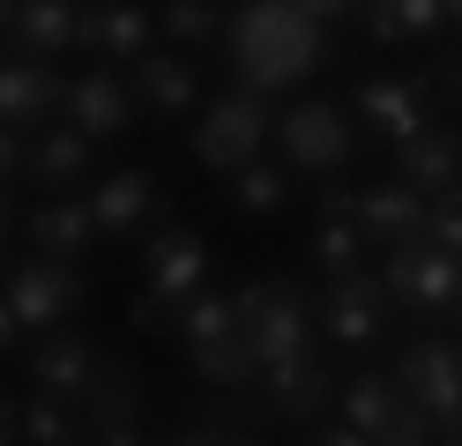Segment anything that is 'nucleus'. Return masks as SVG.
<instances>
[{
  "label": "nucleus",
  "instance_id": "f257e3e1",
  "mask_svg": "<svg viewBox=\"0 0 462 446\" xmlns=\"http://www.w3.org/2000/svg\"><path fill=\"white\" fill-rule=\"evenodd\" d=\"M336 8H306V0H254V8H231L224 45L239 59V89L269 97V89H291L321 68V23Z\"/></svg>",
  "mask_w": 462,
  "mask_h": 446
},
{
  "label": "nucleus",
  "instance_id": "f03ea898",
  "mask_svg": "<svg viewBox=\"0 0 462 446\" xmlns=\"http://www.w3.org/2000/svg\"><path fill=\"white\" fill-rule=\"evenodd\" d=\"M231 320H239V342L254 350L262 372L313 350V297L276 283V276H254L246 290H231Z\"/></svg>",
  "mask_w": 462,
  "mask_h": 446
},
{
  "label": "nucleus",
  "instance_id": "7ed1b4c3",
  "mask_svg": "<svg viewBox=\"0 0 462 446\" xmlns=\"http://www.w3.org/2000/svg\"><path fill=\"white\" fill-rule=\"evenodd\" d=\"M269 134H276L269 97H254V89H224V97H209V105H201V119H194L187 149H194V164H201V171L231 178V171L262 164V141H269Z\"/></svg>",
  "mask_w": 462,
  "mask_h": 446
},
{
  "label": "nucleus",
  "instance_id": "20e7f679",
  "mask_svg": "<svg viewBox=\"0 0 462 446\" xmlns=\"http://www.w3.org/2000/svg\"><path fill=\"white\" fill-rule=\"evenodd\" d=\"M395 387L432 424V446H462V350L455 342H440V335L411 342L402 365H395Z\"/></svg>",
  "mask_w": 462,
  "mask_h": 446
},
{
  "label": "nucleus",
  "instance_id": "39448f33",
  "mask_svg": "<svg viewBox=\"0 0 462 446\" xmlns=\"http://www.w3.org/2000/svg\"><path fill=\"white\" fill-rule=\"evenodd\" d=\"M276 141H283V157L299 171H336V164H351V149H358L343 105H328V97H306L291 112H276Z\"/></svg>",
  "mask_w": 462,
  "mask_h": 446
},
{
  "label": "nucleus",
  "instance_id": "423d86ee",
  "mask_svg": "<svg viewBox=\"0 0 462 446\" xmlns=\"http://www.w3.org/2000/svg\"><path fill=\"white\" fill-rule=\"evenodd\" d=\"M351 223L365 238V253H411V246H425V194H411L402 178L358 187L351 194Z\"/></svg>",
  "mask_w": 462,
  "mask_h": 446
},
{
  "label": "nucleus",
  "instance_id": "0eeeda50",
  "mask_svg": "<svg viewBox=\"0 0 462 446\" xmlns=\"http://www.w3.org/2000/svg\"><path fill=\"white\" fill-rule=\"evenodd\" d=\"M381 290H388V305H411V313H455V297H462V260L440 253V246L388 253Z\"/></svg>",
  "mask_w": 462,
  "mask_h": 446
},
{
  "label": "nucleus",
  "instance_id": "6e6552de",
  "mask_svg": "<svg viewBox=\"0 0 462 446\" xmlns=\"http://www.w3.org/2000/svg\"><path fill=\"white\" fill-rule=\"evenodd\" d=\"M388 290L381 276H351V283H321V297H313V327L336 342V350H365L373 335L388 327Z\"/></svg>",
  "mask_w": 462,
  "mask_h": 446
},
{
  "label": "nucleus",
  "instance_id": "1a4fd4ad",
  "mask_svg": "<svg viewBox=\"0 0 462 446\" xmlns=\"http://www.w3.org/2000/svg\"><path fill=\"white\" fill-rule=\"evenodd\" d=\"M8 305L23 320V335H52V327H68V313L82 305V276L68 260H23L8 276Z\"/></svg>",
  "mask_w": 462,
  "mask_h": 446
},
{
  "label": "nucleus",
  "instance_id": "9d476101",
  "mask_svg": "<svg viewBox=\"0 0 462 446\" xmlns=\"http://www.w3.org/2000/svg\"><path fill=\"white\" fill-rule=\"evenodd\" d=\"M97 372H105V350L82 335V327H52V335H38V350H31V379L52 402H82L97 387Z\"/></svg>",
  "mask_w": 462,
  "mask_h": 446
},
{
  "label": "nucleus",
  "instance_id": "9b49d317",
  "mask_svg": "<svg viewBox=\"0 0 462 446\" xmlns=\"http://www.w3.org/2000/svg\"><path fill=\"white\" fill-rule=\"evenodd\" d=\"M358 119L373 134H388V141H411L432 127V82L425 75H381V82H365L358 89Z\"/></svg>",
  "mask_w": 462,
  "mask_h": 446
},
{
  "label": "nucleus",
  "instance_id": "f8f14e48",
  "mask_svg": "<svg viewBox=\"0 0 462 446\" xmlns=\"http://www.w3.org/2000/svg\"><path fill=\"white\" fill-rule=\"evenodd\" d=\"M52 105H68L60 68H38V59H0V127H8V134L45 127Z\"/></svg>",
  "mask_w": 462,
  "mask_h": 446
},
{
  "label": "nucleus",
  "instance_id": "ddd939ff",
  "mask_svg": "<svg viewBox=\"0 0 462 446\" xmlns=\"http://www.w3.org/2000/svg\"><path fill=\"white\" fill-rule=\"evenodd\" d=\"M262 395H269V409L283 416V424H313V416L336 402V372H328L321 350H306V357H291V365L262 372Z\"/></svg>",
  "mask_w": 462,
  "mask_h": 446
},
{
  "label": "nucleus",
  "instance_id": "4468645a",
  "mask_svg": "<svg viewBox=\"0 0 462 446\" xmlns=\"http://www.w3.org/2000/svg\"><path fill=\"white\" fill-rule=\"evenodd\" d=\"M68 127L82 141H105V134H127L134 127V97H127V75L112 68H90L68 82Z\"/></svg>",
  "mask_w": 462,
  "mask_h": 446
},
{
  "label": "nucleus",
  "instance_id": "2eb2a0df",
  "mask_svg": "<svg viewBox=\"0 0 462 446\" xmlns=\"http://www.w3.org/2000/svg\"><path fill=\"white\" fill-rule=\"evenodd\" d=\"M201 268H209V253H201V238L194 231H180V223H164L157 238H150V305H164V313H180L187 297L201 290Z\"/></svg>",
  "mask_w": 462,
  "mask_h": 446
},
{
  "label": "nucleus",
  "instance_id": "dca6fc26",
  "mask_svg": "<svg viewBox=\"0 0 462 446\" xmlns=\"http://www.w3.org/2000/svg\"><path fill=\"white\" fill-rule=\"evenodd\" d=\"M150 30H157V15L150 8H134V0H112V8H82V23H75V45L82 52H105V68H134L142 52H150Z\"/></svg>",
  "mask_w": 462,
  "mask_h": 446
},
{
  "label": "nucleus",
  "instance_id": "f3484780",
  "mask_svg": "<svg viewBox=\"0 0 462 446\" xmlns=\"http://www.w3.org/2000/svg\"><path fill=\"white\" fill-rule=\"evenodd\" d=\"M395 178L411 194H448L462 178V134L455 127H425L411 141H395Z\"/></svg>",
  "mask_w": 462,
  "mask_h": 446
},
{
  "label": "nucleus",
  "instance_id": "a211bd4d",
  "mask_svg": "<svg viewBox=\"0 0 462 446\" xmlns=\"http://www.w3.org/2000/svg\"><path fill=\"white\" fill-rule=\"evenodd\" d=\"M23 231H31L38 260H68V268L97 246V216H90V201H75V194H68V201H38Z\"/></svg>",
  "mask_w": 462,
  "mask_h": 446
},
{
  "label": "nucleus",
  "instance_id": "6ab92c4d",
  "mask_svg": "<svg viewBox=\"0 0 462 446\" xmlns=\"http://www.w3.org/2000/svg\"><path fill=\"white\" fill-rule=\"evenodd\" d=\"M90 216H97V231H134V223H150V216H164V194H157V178L142 171V164H127V171H112L105 187L90 194Z\"/></svg>",
  "mask_w": 462,
  "mask_h": 446
},
{
  "label": "nucleus",
  "instance_id": "aec40b11",
  "mask_svg": "<svg viewBox=\"0 0 462 446\" xmlns=\"http://www.w3.org/2000/svg\"><path fill=\"white\" fill-rule=\"evenodd\" d=\"M127 97L142 105V112H187L194 97H201V75L187 68V59H171V52H142L134 59V75H127Z\"/></svg>",
  "mask_w": 462,
  "mask_h": 446
},
{
  "label": "nucleus",
  "instance_id": "412c9836",
  "mask_svg": "<svg viewBox=\"0 0 462 446\" xmlns=\"http://www.w3.org/2000/svg\"><path fill=\"white\" fill-rule=\"evenodd\" d=\"M75 23H82V8L75 0H31V8L15 15V59H38V68H52L68 45H75Z\"/></svg>",
  "mask_w": 462,
  "mask_h": 446
},
{
  "label": "nucleus",
  "instance_id": "4be33fe9",
  "mask_svg": "<svg viewBox=\"0 0 462 446\" xmlns=\"http://www.w3.org/2000/svg\"><path fill=\"white\" fill-rule=\"evenodd\" d=\"M23 171L45 187V201H68V187H82V171H90V141H82L75 127H52L31 141V157H23Z\"/></svg>",
  "mask_w": 462,
  "mask_h": 446
},
{
  "label": "nucleus",
  "instance_id": "5701e85b",
  "mask_svg": "<svg viewBox=\"0 0 462 446\" xmlns=\"http://www.w3.org/2000/svg\"><path fill=\"white\" fill-rule=\"evenodd\" d=\"M75 416H82V439L134 424V416H142V379H134V365H105V372H97V387L75 402Z\"/></svg>",
  "mask_w": 462,
  "mask_h": 446
},
{
  "label": "nucleus",
  "instance_id": "b1692460",
  "mask_svg": "<svg viewBox=\"0 0 462 446\" xmlns=\"http://www.w3.org/2000/svg\"><path fill=\"white\" fill-rule=\"evenodd\" d=\"M336 409H343V432H358V439H381L395 424V409H402V387L381 379V372H365L351 387H336Z\"/></svg>",
  "mask_w": 462,
  "mask_h": 446
},
{
  "label": "nucleus",
  "instance_id": "393cba45",
  "mask_svg": "<svg viewBox=\"0 0 462 446\" xmlns=\"http://www.w3.org/2000/svg\"><path fill=\"white\" fill-rule=\"evenodd\" d=\"M283 201H291V171H283V164L231 171V208H239V216H276Z\"/></svg>",
  "mask_w": 462,
  "mask_h": 446
},
{
  "label": "nucleus",
  "instance_id": "a878e982",
  "mask_svg": "<svg viewBox=\"0 0 462 446\" xmlns=\"http://www.w3.org/2000/svg\"><path fill=\"white\" fill-rule=\"evenodd\" d=\"M313 268H321L328 283L365 276V238H358V223H313Z\"/></svg>",
  "mask_w": 462,
  "mask_h": 446
},
{
  "label": "nucleus",
  "instance_id": "bb28decb",
  "mask_svg": "<svg viewBox=\"0 0 462 446\" xmlns=\"http://www.w3.org/2000/svg\"><path fill=\"white\" fill-rule=\"evenodd\" d=\"M23 439H31V446H82V416H75V402L31 395V402H23Z\"/></svg>",
  "mask_w": 462,
  "mask_h": 446
},
{
  "label": "nucleus",
  "instance_id": "cd10ccee",
  "mask_svg": "<svg viewBox=\"0 0 462 446\" xmlns=\"http://www.w3.org/2000/svg\"><path fill=\"white\" fill-rule=\"evenodd\" d=\"M180 335H187V350L231 342V335H239V320H231V297H209V290H194L187 305H180Z\"/></svg>",
  "mask_w": 462,
  "mask_h": 446
},
{
  "label": "nucleus",
  "instance_id": "c85d7f7f",
  "mask_svg": "<svg viewBox=\"0 0 462 446\" xmlns=\"http://www.w3.org/2000/svg\"><path fill=\"white\" fill-rule=\"evenodd\" d=\"M187 365L209 379V387H254L262 379V365H254V350L231 335V342H209V350H187Z\"/></svg>",
  "mask_w": 462,
  "mask_h": 446
},
{
  "label": "nucleus",
  "instance_id": "c756f323",
  "mask_svg": "<svg viewBox=\"0 0 462 446\" xmlns=\"http://www.w3.org/2000/svg\"><path fill=\"white\" fill-rule=\"evenodd\" d=\"M157 23H164L180 45H209V38H224V8H209V0H171V8H157Z\"/></svg>",
  "mask_w": 462,
  "mask_h": 446
},
{
  "label": "nucleus",
  "instance_id": "7c9ffc66",
  "mask_svg": "<svg viewBox=\"0 0 462 446\" xmlns=\"http://www.w3.org/2000/svg\"><path fill=\"white\" fill-rule=\"evenodd\" d=\"M425 246H440V253L462 260V187H448V194L425 201Z\"/></svg>",
  "mask_w": 462,
  "mask_h": 446
},
{
  "label": "nucleus",
  "instance_id": "2f4dec72",
  "mask_svg": "<svg viewBox=\"0 0 462 446\" xmlns=\"http://www.w3.org/2000/svg\"><path fill=\"white\" fill-rule=\"evenodd\" d=\"M358 30H365L373 45H411V30H402L395 0H373V8H358Z\"/></svg>",
  "mask_w": 462,
  "mask_h": 446
},
{
  "label": "nucleus",
  "instance_id": "473e14b6",
  "mask_svg": "<svg viewBox=\"0 0 462 446\" xmlns=\"http://www.w3.org/2000/svg\"><path fill=\"white\" fill-rule=\"evenodd\" d=\"M373 446H432V424H425V416H418L411 402H402V409H395V424H388L381 439H373Z\"/></svg>",
  "mask_w": 462,
  "mask_h": 446
},
{
  "label": "nucleus",
  "instance_id": "72a5a7b5",
  "mask_svg": "<svg viewBox=\"0 0 462 446\" xmlns=\"http://www.w3.org/2000/svg\"><path fill=\"white\" fill-rule=\"evenodd\" d=\"M313 208H321V223H351V187H336V178H328V187L313 194Z\"/></svg>",
  "mask_w": 462,
  "mask_h": 446
},
{
  "label": "nucleus",
  "instance_id": "f704fd0d",
  "mask_svg": "<svg viewBox=\"0 0 462 446\" xmlns=\"http://www.w3.org/2000/svg\"><path fill=\"white\" fill-rule=\"evenodd\" d=\"M23 157H31V149H23V134H8V127H0V187H8V178L23 171Z\"/></svg>",
  "mask_w": 462,
  "mask_h": 446
},
{
  "label": "nucleus",
  "instance_id": "c9c22d12",
  "mask_svg": "<svg viewBox=\"0 0 462 446\" xmlns=\"http://www.w3.org/2000/svg\"><path fill=\"white\" fill-rule=\"evenodd\" d=\"M306 446H373V439H358V432H343V424H313V432H306Z\"/></svg>",
  "mask_w": 462,
  "mask_h": 446
},
{
  "label": "nucleus",
  "instance_id": "e433bc0d",
  "mask_svg": "<svg viewBox=\"0 0 462 446\" xmlns=\"http://www.w3.org/2000/svg\"><path fill=\"white\" fill-rule=\"evenodd\" d=\"M23 342V320H15V305H8V290H0V357H8Z\"/></svg>",
  "mask_w": 462,
  "mask_h": 446
},
{
  "label": "nucleus",
  "instance_id": "4c0bfd02",
  "mask_svg": "<svg viewBox=\"0 0 462 446\" xmlns=\"http://www.w3.org/2000/svg\"><path fill=\"white\" fill-rule=\"evenodd\" d=\"M15 439H23V402L0 395V446H15Z\"/></svg>",
  "mask_w": 462,
  "mask_h": 446
},
{
  "label": "nucleus",
  "instance_id": "58836bf2",
  "mask_svg": "<svg viewBox=\"0 0 462 446\" xmlns=\"http://www.w3.org/2000/svg\"><path fill=\"white\" fill-rule=\"evenodd\" d=\"M82 446H150L134 424H120V432H97V439H82Z\"/></svg>",
  "mask_w": 462,
  "mask_h": 446
},
{
  "label": "nucleus",
  "instance_id": "ea45409f",
  "mask_svg": "<svg viewBox=\"0 0 462 446\" xmlns=\"http://www.w3.org/2000/svg\"><path fill=\"white\" fill-rule=\"evenodd\" d=\"M15 15H23V8H15V0H0V30H15Z\"/></svg>",
  "mask_w": 462,
  "mask_h": 446
},
{
  "label": "nucleus",
  "instance_id": "a19ab883",
  "mask_svg": "<svg viewBox=\"0 0 462 446\" xmlns=\"http://www.w3.org/2000/svg\"><path fill=\"white\" fill-rule=\"evenodd\" d=\"M180 446H224V439H209V432H187V439H180Z\"/></svg>",
  "mask_w": 462,
  "mask_h": 446
},
{
  "label": "nucleus",
  "instance_id": "79ce46f5",
  "mask_svg": "<svg viewBox=\"0 0 462 446\" xmlns=\"http://www.w3.org/2000/svg\"><path fill=\"white\" fill-rule=\"evenodd\" d=\"M0 238H8V194H0Z\"/></svg>",
  "mask_w": 462,
  "mask_h": 446
},
{
  "label": "nucleus",
  "instance_id": "37998d69",
  "mask_svg": "<svg viewBox=\"0 0 462 446\" xmlns=\"http://www.w3.org/2000/svg\"><path fill=\"white\" fill-rule=\"evenodd\" d=\"M224 446H262V439H246V432H239V439H224Z\"/></svg>",
  "mask_w": 462,
  "mask_h": 446
},
{
  "label": "nucleus",
  "instance_id": "c03bdc74",
  "mask_svg": "<svg viewBox=\"0 0 462 446\" xmlns=\"http://www.w3.org/2000/svg\"><path fill=\"white\" fill-rule=\"evenodd\" d=\"M455 320H462V297H455Z\"/></svg>",
  "mask_w": 462,
  "mask_h": 446
}]
</instances>
